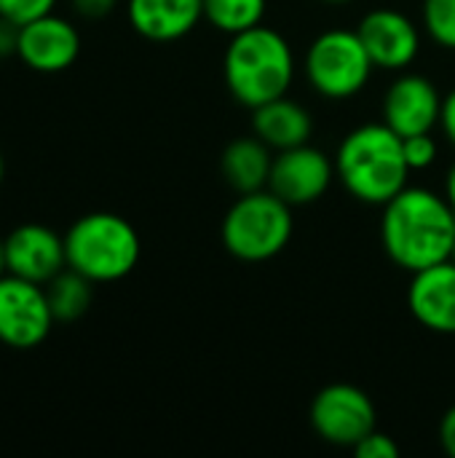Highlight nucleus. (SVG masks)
<instances>
[{"label": "nucleus", "instance_id": "obj_4", "mask_svg": "<svg viewBox=\"0 0 455 458\" xmlns=\"http://www.w3.org/2000/svg\"><path fill=\"white\" fill-rule=\"evenodd\" d=\"M139 236L134 225L113 212H91L78 217L64 233L67 268L83 274L94 284L118 282L139 263Z\"/></svg>", "mask_w": 455, "mask_h": 458}, {"label": "nucleus", "instance_id": "obj_21", "mask_svg": "<svg viewBox=\"0 0 455 458\" xmlns=\"http://www.w3.org/2000/svg\"><path fill=\"white\" fill-rule=\"evenodd\" d=\"M402 150H405V161H408L410 172L429 169L437 158V142H434L432 131L402 137Z\"/></svg>", "mask_w": 455, "mask_h": 458}, {"label": "nucleus", "instance_id": "obj_31", "mask_svg": "<svg viewBox=\"0 0 455 458\" xmlns=\"http://www.w3.org/2000/svg\"><path fill=\"white\" fill-rule=\"evenodd\" d=\"M324 3H351V0H324Z\"/></svg>", "mask_w": 455, "mask_h": 458}, {"label": "nucleus", "instance_id": "obj_1", "mask_svg": "<svg viewBox=\"0 0 455 458\" xmlns=\"http://www.w3.org/2000/svg\"><path fill=\"white\" fill-rule=\"evenodd\" d=\"M381 242L386 255L416 274L451 260L455 244V209L426 188H402L383 204Z\"/></svg>", "mask_w": 455, "mask_h": 458}, {"label": "nucleus", "instance_id": "obj_5", "mask_svg": "<svg viewBox=\"0 0 455 458\" xmlns=\"http://www.w3.org/2000/svg\"><path fill=\"white\" fill-rule=\"evenodd\" d=\"M292 239V207L274 191L241 193L223 220L225 250L244 263L276 258Z\"/></svg>", "mask_w": 455, "mask_h": 458}, {"label": "nucleus", "instance_id": "obj_23", "mask_svg": "<svg viewBox=\"0 0 455 458\" xmlns=\"http://www.w3.org/2000/svg\"><path fill=\"white\" fill-rule=\"evenodd\" d=\"M354 454L359 458H400V445L389 435H381L375 429L354 445Z\"/></svg>", "mask_w": 455, "mask_h": 458}, {"label": "nucleus", "instance_id": "obj_2", "mask_svg": "<svg viewBox=\"0 0 455 458\" xmlns=\"http://www.w3.org/2000/svg\"><path fill=\"white\" fill-rule=\"evenodd\" d=\"M335 174L357 201L383 207L408 188L402 137L383 121L354 129L335 153Z\"/></svg>", "mask_w": 455, "mask_h": 458}, {"label": "nucleus", "instance_id": "obj_32", "mask_svg": "<svg viewBox=\"0 0 455 458\" xmlns=\"http://www.w3.org/2000/svg\"><path fill=\"white\" fill-rule=\"evenodd\" d=\"M451 260H453V263H455V244H453V255H451Z\"/></svg>", "mask_w": 455, "mask_h": 458}, {"label": "nucleus", "instance_id": "obj_10", "mask_svg": "<svg viewBox=\"0 0 455 458\" xmlns=\"http://www.w3.org/2000/svg\"><path fill=\"white\" fill-rule=\"evenodd\" d=\"M80 54V35L75 24L54 11L19 27L16 56L35 72H62L72 67Z\"/></svg>", "mask_w": 455, "mask_h": 458}, {"label": "nucleus", "instance_id": "obj_20", "mask_svg": "<svg viewBox=\"0 0 455 458\" xmlns=\"http://www.w3.org/2000/svg\"><path fill=\"white\" fill-rule=\"evenodd\" d=\"M424 27L434 43L455 51V0H424Z\"/></svg>", "mask_w": 455, "mask_h": 458}, {"label": "nucleus", "instance_id": "obj_26", "mask_svg": "<svg viewBox=\"0 0 455 458\" xmlns=\"http://www.w3.org/2000/svg\"><path fill=\"white\" fill-rule=\"evenodd\" d=\"M440 129L442 134L455 145V89L442 97V110H440Z\"/></svg>", "mask_w": 455, "mask_h": 458}, {"label": "nucleus", "instance_id": "obj_24", "mask_svg": "<svg viewBox=\"0 0 455 458\" xmlns=\"http://www.w3.org/2000/svg\"><path fill=\"white\" fill-rule=\"evenodd\" d=\"M70 3H72L75 13L83 19H105L118 5V0H70Z\"/></svg>", "mask_w": 455, "mask_h": 458}, {"label": "nucleus", "instance_id": "obj_12", "mask_svg": "<svg viewBox=\"0 0 455 458\" xmlns=\"http://www.w3.org/2000/svg\"><path fill=\"white\" fill-rule=\"evenodd\" d=\"M357 35L381 70H405L421 51V32L410 16L394 8H375L362 16Z\"/></svg>", "mask_w": 455, "mask_h": 458}, {"label": "nucleus", "instance_id": "obj_28", "mask_svg": "<svg viewBox=\"0 0 455 458\" xmlns=\"http://www.w3.org/2000/svg\"><path fill=\"white\" fill-rule=\"evenodd\" d=\"M445 199L451 201V207L455 209V164L451 166L448 177H445Z\"/></svg>", "mask_w": 455, "mask_h": 458}, {"label": "nucleus", "instance_id": "obj_14", "mask_svg": "<svg viewBox=\"0 0 455 458\" xmlns=\"http://www.w3.org/2000/svg\"><path fill=\"white\" fill-rule=\"evenodd\" d=\"M408 306L418 325L432 333L455 335V263L445 260L413 274Z\"/></svg>", "mask_w": 455, "mask_h": 458}, {"label": "nucleus", "instance_id": "obj_30", "mask_svg": "<svg viewBox=\"0 0 455 458\" xmlns=\"http://www.w3.org/2000/svg\"><path fill=\"white\" fill-rule=\"evenodd\" d=\"M3 177H5V161H3V153H0V182H3Z\"/></svg>", "mask_w": 455, "mask_h": 458}, {"label": "nucleus", "instance_id": "obj_25", "mask_svg": "<svg viewBox=\"0 0 455 458\" xmlns=\"http://www.w3.org/2000/svg\"><path fill=\"white\" fill-rule=\"evenodd\" d=\"M19 48V24L0 16V59L13 56Z\"/></svg>", "mask_w": 455, "mask_h": 458}, {"label": "nucleus", "instance_id": "obj_13", "mask_svg": "<svg viewBox=\"0 0 455 458\" xmlns=\"http://www.w3.org/2000/svg\"><path fill=\"white\" fill-rule=\"evenodd\" d=\"M442 97L437 86L416 72L400 75L383 97V123L400 137L424 134L440 126Z\"/></svg>", "mask_w": 455, "mask_h": 458}, {"label": "nucleus", "instance_id": "obj_18", "mask_svg": "<svg viewBox=\"0 0 455 458\" xmlns=\"http://www.w3.org/2000/svg\"><path fill=\"white\" fill-rule=\"evenodd\" d=\"M43 287H46V298H48V306H51V314L56 322L80 319L94 301V290H91L94 282L72 268H62Z\"/></svg>", "mask_w": 455, "mask_h": 458}, {"label": "nucleus", "instance_id": "obj_17", "mask_svg": "<svg viewBox=\"0 0 455 458\" xmlns=\"http://www.w3.org/2000/svg\"><path fill=\"white\" fill-rule=\"evenodd\" d=\"M271 164H274L271 148L255 134L233 140L220 158L223 177L239 196L268 188Z\"/></svg>", "mask_w": 455, "mask_h": 458}, {"label": "nucleus", "instance_id": "obj_9", "mask_svg": "<svg viewBox=\"0 0 455 458\" xmlns=\"http://www.w3.org/2000/svg\"><path fill=\"white\" fill-rule=\"evenodd\" d=\"M335 177V161L306 142L274 156L268 191H274L290 207H306L319 201L330 191Z\"/></svg>", "mask_w": 455, "mask_h": 458}, {"label": "nucleus", "instance_id": "obj_29", "mask_svg": "<svg viewBox=\"0 0 455 458\" xmlns=\"http://www.w3.org/2000/svg\"><path fill=\"white\" fill-rule=\"evenodd\" d=\"M8 274V266H5V242L0 239V276Z\"/></svg>", "mask_w": 455, "mask_h": 458}, {"label": "nucleus", "instance_id": "obj_8", "mask_svg": "<svg viewBox=\"0 0 455 458\" xmlns=\"http://www.w3.org/2000/svg\"><path fill=\"white\" fill-rule=\"evenodd\" d=\"M375 405L359 386L330 384L311 403V427L324 443L354 448L375 432Z\"/></svg>", "mask_w": 455, "mask_h": 458}, {"label": "nucleus", "instance_id": "obj_7", "mask_svg": "<svg viewBox=\"0 0 455 458\" xmlns=\"http://www.w3.org/2000/svg\"><path fill=\"white\" fill-rule=\"evenodd\" d=\"M56 325L46 287L21 276H0V344L11 349L40 346Z\"/></svg>", "mask_w": 455, "mask_h": 458}, {"label": "nucleus", "instance_id": "obj_11", "mask_svg": "<svg viewBox=\"0 0 455 458\" xmlns=\"http://www.w3.org/2000/svg\"><path fill=\"white\" fill-rule=\"evenodd\" d=\"M5 266L8 274L21 276L35 284L51 282L62 268H67L64 236L43 223H21L5 239Z\"/></svg>", "mask_w": 455, "mask_h": 458}, {"label": "nucleus", "instance_id": "obj_3", "mask_svg": "<svg viewBox=\"0 0 455 458\" xmlns=\"http://www.w3.org/2000/svg\"><path fill=\"white\" fill-rule=\"evenodd\" d=\"M223 72L231 97L255 110L287 94L295 78V54L282 32L257 24L231 35Z\"/></svg>", "mask_w": 455, "mask_h": 458}, {"label": "nucleus", "instance_id": "obj_15", "mask_svg": "<svg viewBox=\"0 0 455 458\" xmlns=\"http://www.w3.org/2000/svg\"><path fill=\"white\" fill-rule=\"evenodd\" d=\"M126 13L137 35L172 43L193 32L204 19V0H129Z\"/></svg>", "mask_w": 455, "mask_h": 458}, {"label": "nucleus", "instance_id": "obj_27", "mask_svg": "<svg viewBox=\"0 0 455 458\" xmlns=\"http://www.w3.org/2000/svg\"><path fill=\"white\" fill-rule=\"evenodd\" d=\"M440 443H442L445 454L455 458V405L442 416V424H440Z\"/></svg>", "mask_w": 455, "mask_h": 458}, {"label": "nucleus", "instance_id": "obj_16", "mask_svg": "<svg viewBox=\"0 0 455 458\" xmlns=\"http://www.w3.org/2000/svg\"><path fill=\"white\" fill-rule=\"evenodd\" d=\"M252 134L274 150H287L311 140L314 121L300 102L287 99L284 94L252 110Z\"/></svg>", "mask_w": 455, "mask_h": 458}, {"label": "nucleus", "instance_id": "obj_22", "mask_svg": "<svg viewBox=\"0 0 455 458\" xmlns=\"http://www.w3.org/2000/svg\"><path fill=\"white\" fill-rule=\"evenodd\" d=\"M56 0H0V16L13 24H27L38 16L51 13Z\"/></svg>", "mask_w": 455, "mask_h": 458}, {"label": "nucleus", "instance_id": "obj_19", "mask_svg": "<svg viewBox=\"0 0 455 458\" xmlns=\"http://www.w3.org/2000/svg\"><path fill=\"white\" fill-rule=\"evenodd\" d=\"M265 0H204V19L225 35L263 24Z\"/></svg>", "mask_w": 455, "mask_h": 458}, {"label": "nucleus", "instance_id": "obj_6", "mask_svg": "<svg viewBox=\"0 0 455 458\" xmlns=\"http://www.w3.org/2000/svg\"><path fill=\"white\" fill-rule=\"evenodd\" d=\"M373 70L375 64L357 30H324L306 54V78L327 99H351L367 86Z\"/></svg>", "mask_w": 455, "mask_h": 458}]
</instances>
